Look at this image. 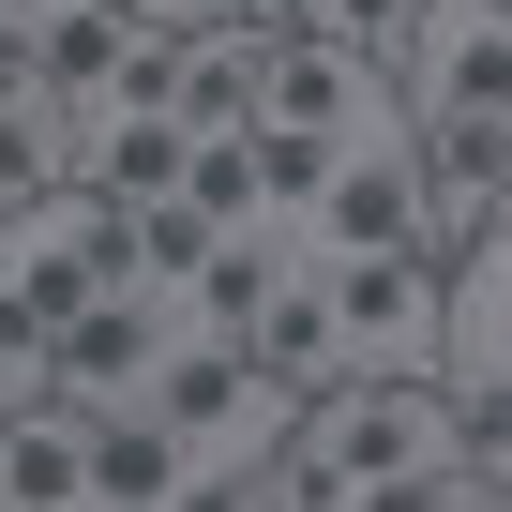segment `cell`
Returning <instances> with one entry per match:
<instances>
[{
  "label": "cell",
  "mask_w": 512,
  "mask_h": 512,
  "mask_svg": "<svg viewBox=\"0 0 512 512\" xmlns=\"http://www.w3.org/2000/svg\"><path fill=\"white\" fill-rule=\"evenodd\" d=\"M76 452H91V407L61 392L0 407V512H76Z\"/></svg>",
  "instance_id": "cell-11"
},
{
  "label": "cell",
  "mask_w": 512,
  "mask_h": 512,
  "mask_svg": "<svg viewBox=\"0 0 512 512\" xmlns=\"http://www.w3.org/2000/svg\"><path fill=\"white\" fill-rule=\"evenodd\" d=\"M256 76H272V16H211V31L166 46V121L241 136V121H256Z\"/></svg>",
  "instance_id": "cell-10"
},
{
  "label": "cell",
  "mask_w": 512,
  "mask_h": 512,
  "mask_svg": "<svg viewBox=\"0 0 512 512\" xmlns=\"http://www.w3.org/2000/svg\"><path fill=\"white\" fill-rule=\"evenodd\" d=\"M136 407H166L196 467H241V452H272V437H287V407H302V392L256 362L241 332H196V317H166V347H151Z\"/></svg>",
  "instance_id": "cell-2"
},
{
  "label": "cell",
  "mask_w": 512,
  "mask_h": 512,
  "mask_svg": "<svg viewBox=\"0 0 512 512\" xmlns=\"http://www.w3.org/2000/svg\"><path fill=\"white\" fill-rule=\"evenodd\" d=\"M181 211H196V226H256V151H241V136H196V151H181Z\"/></svg>",
  "instance_id": "cell-13"
},
{
  "label": "cell",
  "mask_w": 512,
  "mask_h": 512,
  "mask_svg": "<svg viewBox=\"0 0 512 512\" xmlns=\"http://www.w3.org/2000/svg\"><path fill=\"white\" fill-rule=\"evenodd\" d=\"M392 106L452 121V106H512V0H407L392 46Z\"/></svg>",
  "instance_id": "cell-4"
},
{
  "label": "cell",
  "mask_w": 512,
  "mask_h": 512,
  "mask_svg": "<svg viewBox=\"0 0 512 512\" xmlns=\"http://www.w3.org/2000/svg\"><path fill=\"white\" fill-rule=\"evenodd\" d=\"M332 272V332H347V377H422L437 362V256L422 241H377V256H317Z\"/></svg>",
  "instance_id": "cell-5"
},
{
  "label": "cell",
  "mask_w": 512,
  "mask_h": 512,
  "mask_svg": "<svg viewBox=\"0 0 512 512\" xmlns=\"http://www.w3.org/2000/svg\"><path fill=\"white\" fill-rule=\"evenodd\" d=\"M377 241H422V151H407V121H362L332 151L317 211H302V256H377Z\"/></svg>",
  "instance_id": "cell-6"
},
{
  "label": "cell",
  "mask_w": 512,
  "mask_h": 512,
  "mask_svg": "<svg viewBox=\"0 0 512 512\" xmlns=\"http://www.w3.org/2000/svg\"><path fill=\"white\" fill-rule=\"evenodd\" d=\"M241 151H256V226H272V241H302V211H317V181H332V151H347V136H302V121H241Z\"/></svg>",
  "instance_id": "cell-12"
},
{
  "label": "cell",
  "mask_w": 512,
  "mask_h": 512,
  "mask_svg": "<svg viewBox=\"0 0 512 512\" xmlns=\"http://www.w3.org/2000/svg\"><path fill=\"white\" fill-rule=\"evenodd\" d=\"M332 31H347L362 61H392V46H407V0H332Z\"/></svg>",
  "instance_id": "cell-14"
},
{
  "label": "cell",
  "mask_w": 512,
  "mask_h": 512,
  "mask_svg": "<svg viewBox=\"0 0 512 512\" xmlns=\"http://www.w3.org/2000/svg\"><path fill=\"white\" fill-rule=\"evenodd\" d=\"M256 121H302V136H362V121H407V106H392V61H362L347 31H272Z\"/></svg>",
  "instance_id": "cell-7"
},
{
  "label": "cell",
  "mask_w": 512,
  "mask_h": 512,
  "mask_svg": "<svg viewBox=\"0 0 512 512\" xmlns=\"http://www.w3.org/2000/svg\"><path fill=\"white\" fill-rule=\"evenodd\" d=\"M76 497H91V512H181V497H196V452H181V422H166V407H91Z\"/></svg>",
  "instance_id": "cell-8"
},
{
  "label": "cell",
  "mask_w": 512,
  "mask_h": 512,
  "mask_svg": "<svg viewBox=\"0 0 512 512\" xmlns=\"http://www.w3.org/2000/svg\"><path fill=\"white\" fill-rule=\"evenodd\" d=\"M31 91V31H0V106H16Z\"/></svg>",
  "instance_id": "cell-16"
},
{
  "label": "cell",
  "mask_w": 512,
  "mask_h": 512,
  "mask_svg": "<svg viewBox=\"0 0 512 512\" xmlns=\"http://www.w3.org/2000/svg\"><path fill=\"white\" fill-rule=\"evenodd\" d=\"M0 272H16L46 317H61V302H91V287H136V211H121V196H91V181H46V196L0 211Z\"/></svg>",
  "instance_id": "cell-3"
},
{
  "label": "cell",
  "mask_w": 512,
  "mask_h": 512,
  "mask_svg": "<svg viewBox=\"0 0 512 512\" xmlns=\"http://www.w3.org/2000/svg\"><path fill=\"white\" fill-rule=\"evenodd\" d=\"M31 16H61V0H31Z\"/></svg>",
  "instance_id": "cell-17"
},
{
  "label": "cell",
  "mask_w": 512,
  "mask_h": 512,
  "mask_svg": "<svg viewBox=\"0 0 512 512\" xmlns=\"http://www.w3.org/2000/svg\"><path fill=\"white\" fill-rule=\"evenodd\" d=\"M241 347H256V362H272L287 392H332V377H347V332H332V272H317V256H302V241L272 256V287H256V302H241Z\"/></svg>",
  "instance_id": "cell-9"
},
{
  "label": "cell",
  "mask_w": 512,
  "mask_h": 512,
  "mask_svg": "<svg viewBox=\"0 0 512 512\" xmlns=\"http://www.w3.org/2000/svg\"><path fill=\"white\" fill-rule=\"evenodd\" d=\"M452 437H467V422H452V392H437V377H377V362L287 407V452H302V467H317V497H347V512L407 497Z\"/></svg>",
  "instance_id": "cell-1"
},
{
  "label": "cell",
  "mask_w": 512,
  "mask_h": 512,
  "mask_svg": "<svg viewBox=\"0 0 512 512\" xmlns=\"http://www.w3.org/2000/svg\"><path fill=\"white\" fill-rule=\"evenodd\" d=\"M151 31H211V16H256V0H136Z\"/></svg>",
  "instance_id": "cell-15"
}]
</instances>
